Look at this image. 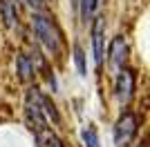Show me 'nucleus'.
Listing matches in <instances>:
<instances>
[{
    "mask_svg": "<svg viewBox=\"0 0 150 147\" xmlns=\"http://www.w3.org/2000/svg\"><path fill=\"white\" fill-rule=\"evenodd\" d=\"M18 71H20V78H23V80H27V78L31 76V71H34V69H31L29 60H27V56H20V58H18Z\"/></svg>",
    "mask_w": 150,
    "mask_h": 147,
    "instance_id": "11",
    "label": "nucleus"
},
{
    "mask_svg": "<svg viewBox=\"0 0 150 147\" xmlns=\"http://www.w3.org/2000/svg\"><path fill=\"white\" fill-rule=\"evenodd\" d=\"M114 92H117V98H119L121 105H128L132 100V94H134V74L130 69H119Z\"/></svg>",
    "mask_w": 150,
    "mask_h": 147,
    "instance_id": "4",
    "label": "nucleus"
},
{
    "mask_svg": "<svg viewBox=\"0 0 150 147\" xmlns=\"http://www.w3.org/2000/svg\"><path fill=\"white\" fill-rule=\"evenodd\" d=\"M47 147H65V145H63V141L58 138V136L47 134Z\"/></svg>",
    "mask_w": 150,
    "mask_h": 147,
    "instance_id": "12",
    "label": "nucleus"
},
{
    "mask_svg": "<svg viewBox=\"0 0 150 147\" xmlns=\"http://www.w3.org/2000/svg\"><path fill=\"white\" fill-rule=\"evenodd\" d=\"M31 27H34L38 40L45 45L47 51H52V54H58V51H61V34H58V29L54 27V22H52L50 18L36 13V16L31 18Z\"/></svg>",
    "mask_w": 150,
    "mask_h": 147,
    "instance_id": "1",
    "label": "nucleus"
},
{
    "mask_svg": "<svg viewBox=\"0 0 150 147\" xmlns=\"http://www.w3.org/2000/svg\"><path fill=\"white\" fill-rule=\"evenodd\" d=\"M81 136H83L85 147H101V141H99V136H96V132H94V127H85L81 132Z\"/></svg>",
    "mask_w": 150,
    "mask_h": 147,
    "instance_id": "8",
    "label": "nucleus"
},
{
    "mask_svg": "<svg viewBox=\"0 0 150 147\" xmlns=\"http://www.w3.org/2000/svg\"><path fill=\"white\" fill-rule=\"evenodd\" d=\"M25 114H27V123L31 125V129L40 136L47 127V118L43 116L40 105H38V89H29L27 100H25Z\"/></svg>",
    "mask_w": 150,
    "mask_h": 147,
    "instance_id": "3",
    "label": "nucleus"
},
{
    "mask_svg": "<svg viewBox=\"0 0 150 147\" xmlns=\"http://www.w3.org/2000/svg\"><path fill=\"white\" fill-rule=\"evenodd\" d=\"M125 54H128L125 38H123V36H117L112 43H110V65H112L114 69H123Z\"/></svg>",
    "mask_w": 150,
    "mask_h": 147,
    "instance_id": "6",
    "label": "nucleus"
},
{
    "mask_svg": "<svg viewBox=\"0 0 150 147\" xmlns=\"http://www.w3.org/2000/svg\"><path fill=\"white\" fill-rule=\"evenodd\" d=\"M74 62H76L79 74L85 76V74H88V69H85V51L81 49V45H74Z\"/></svg>",
    "mask_w": 150,
    "mask_h": 147,
    "instance_id": "9",
    "label": "nucleus"
},
{
    "mask_svg": "<svg viewBox=\"0 0 150 147\" xmlns=\"http://www.w3.org/2000/svg\"><path fill=\"white\" fill-rule=\"evenodd\" d=\"M79 5H81V18L88 22L92 18L94 13V7H96V0H79Z\"/></svg>",
    "mask_w": 150,
    "mask_h": 147,
    "instance_id": "10",
    "label": "nucleus"
},
{
    "mask_svg": "<svg viewBox=\"0 0 150 147\" xmlns=\"http://www.w3.org/2000/svg\"><path fill=\"white\" fill-rule=\"evenodd\" d=\"M141 147H146V145H141Z\"/></svg>",
    "mask_w": 150,
    "mask_h": 147,
    "instance_id": "13",
    "label": "nucleus"
},
{
    "mask_svg": "<svg viewBox=\"0 0 150 147\" xmlns=\"http://www.w3.org/2000/svg\"><path fill=\"white\" fill-rule=\"evenodd\" d=\"M103 38H105V18L99 16V18H94V27H92V47H94L96 69H101V65H103Z\"/></svg>",
    "mask_w": 150,
    "mask_h": 147,
    "instance_id": "5",
    "label": "nucleus"
},
{
    "mask_svg": "<svg viewBox=\"0 0 150 147\" xmlns=\"http://www.w3.org/2000/svg\"><path fill=\"white\" fill-rule=\"evenodd\" d=\"M137 132H139L137 116L132 111H125L114 125V143H117V147H128L132 143V138L137 136Z\"/></svg>",
    "mask_w": 150,
    "mask_h": 147,
    "instance_id": "2",
    "label": "nucleus"
},
{
    "mask_svg": "<svg viewBox=\"0 0 150 147\" xmlns=\"http://www.w3.org/2000/svg\"><path fill=\"white\" fill-rule=\"evenodd\" d=\"M0 11H2L5 24L7 27H13V22H16V5L11 0H0Z\"/></svg>",
    "mask_w": 150,
    "mask_h": 147,
    "instance_id": "7",
    "label": "nucleus"
}]
</instances>
